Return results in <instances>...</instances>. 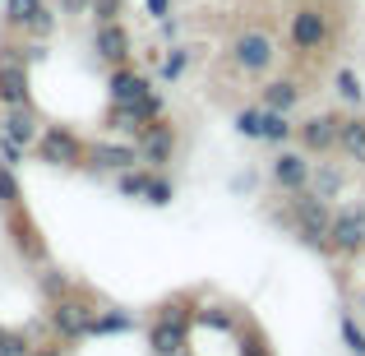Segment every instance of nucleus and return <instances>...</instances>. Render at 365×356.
<instances>
[{
  "mask_svg": "<svg viewBox=\"0 0 365 356\" xmlns=\"http://www.w3.org/2000/svg\"><path fill=\"white\" fill-rule=\"evenodd\" d=\"M338 338H342V347H347L351 356H365V329H361V320L351 310L338 315Z\"/></svg>",
  "mask_w": 365,
  "mask_h": 356,
  "instance_id": "nucleus-25",
  "label": "nucleus"
},
{
  "mask_svg": "<svg viewBox=\"0 0 365 356\" xmlns=\"http://www.w3.org/2000/svg\"><path fill=\"white\" fill-rule=\"evenodd\" d=\"M139 158H143V167H153V171L171 167V158H176V130H171L167 116H158L153 125L139 130Z\"/></svg>",
  "mask_w": 365,
  "mask_h": 356,
  "instance_id": "nucleus-9",
  "label": "nucleus"
},
{
  "mask_svg": "<svg viewBox=\"0 0 365 356\" xmlns=\"http://www.w3.org/2000/svg\"><path fill=\"white\" fill-rule=\"evenodd\" d=\"M236 130H241L245 139L264 143V107H245V111H236Z\"/></svg>",
  "mask_w": 365,
  "mask_h": 356,
  "instance_id": "nucleus-29",
  "label": "nucleus"
},
{
  "mask_svg": "<svg viewBox=\"0 0 365 356\" xmlns=\"http://www.w3.org/2000/svg\"><path fill=\"white\" fill-rule=\"evenodd\" d=\"M120 9H125V0H93V9H88V14L98 19V24H116V19H120Z\"/></svg>",
  "mask_w": 365,
  "mask_h": 356,
  "instance_id": "nucleus-33",
  "label": "nucleus"
},
{
  "mask_svg": "<svg viewBox=\"0 0 365 356\" xmlns=\"http://www.w3.org/2000/svg\"><path fill=\"white\" fill-rule=\"evenodd\" d=\"M361 310H365V292H361Z\"/></svg>",
  "mask_w": 365,
  "mask_h": 356,
  "instance_id": "nucleus-39",
  "label": "nucleus"
},
{
  "mask_svg": "<svg viewBox=\"0 0 365 356\" xmlns=\"http://www.w3.org/2000/svg\"><path fill=\"white\" fill-rule=\"evenodd\" d=\"M329 14H324V5H301L292 19H287V42L296 46V51L314 56L324 42H329Z\"/></svg>",
  "mask_w": 365,
  "mask_h": 356,
  "instance_id": "nucleus-7",
  "label": "nucleus"
},
{
  "mask_svg": "<svg viewBox=\"0 0 365 356\" xmlns=\"http://www.w3.org/2000/svg\"><path fill=\"white\" fill-rule=\"evenodd\" d=\"M0 134H5L9 143H19V148H33V143H37V134H42V125H37L33 107H5Z\"/></svg>",
  "mask_w": 365,
  "mask_h": 356,
  "instance_id": "nucleus-15",
  "label": "nucleus"
},
{
  "mask_svg": "<svg viewBox=\"0 0 365 356\" xmlns=\"http://www.w3.org/2000/svg\"><path fill=\"white\" fill-rule=\"evenodd\" d=\"M33 356H61V347H42V352L33 347Z\"/></svg>",
  "mask_w": 365,
  "mask_h": 356,
  "instance_id": "nucleus-38",
  "label": "nucleus"
},
{
  "mask_svg": "<svg viewBox=\"0 0 365 356\" xmlns=\"http://www.w3.org/2000/svg\"><path fill=\"white\" fill-rule=\"evenodd\" d=\"M277 227H287L301 245L319 250V255H329V227H333V204L329 199H319L314 190H296V195H287V208H277L273 213Z\"/></svg>",
  "mask_w": 365,
  "mask_h": 356,
  "instance_id": "nucleus-1",
  "label": "nucleus"
},
{
  "mask_svg": "<svg viewBox=\"0 0 365 356\" xmlns=\"http://www.w3.org/2000/svg\"><path fill=\"white\" fill-rule=\"evenodd\" d=\"M185 342H190V320L180 310V301H167L148 324V347L153 356H176V352H185Z\"/></svg>",
  "mask_w": 365,
  "mask_h": 356,
  "instance_id": "nucleus-5",
  "label": "nucleus"
},
{
  "mask_svg": "<svg viewBox=\"0 0 365 356\" xmlns=\"http://www.w3.org/2000/svg\"><path fill=\"white\" fill-rule=\"evenodd\" d=\"M0 5H5V24L24 33V28L33 24V14H37V9L46 5V0H0Z\"/></svg>",
  "mask_w": 365,
  "mask_h": 356,
  "instance_id": "nucleus-26",
  "label": "nucleus"
},
{
  "mask_svg": "<svg viewBox=\"0 0 365 356\" xmlns=\"http://www.w3.org/2000/svg\"><path fill=\"white\" fill-rule=\"evenodd\" d=\"M227 61L236 65L241 74H268L273 70V61H277V42H273V33H264V28H245V33H236L232 37V46H227Z\"/></svg>",
  "mask_w": 365,
  "mask_h": 356,
  "instance_id": "nucleus-3",
  "label": "nucleus"
},
{
  "mask_svg": "<svg viewBox=\"0 0 365 356\" xmlns=\"http://www.w3.org/2000/svg\"><path fill=\"white\" fill-rule=\"evenodd\" d=\"M268 176L282 195H296V190H310V176H314V162L310 153H296V148H282L273 162H268Z\"/></svg>",
  "mask_w": 365,
  "mask_h": 356,
  "instance_id": "nucleus-11",
  "label": "nucleus"
},
{
  "mask_svg": "<svg viewBox=\"0 0 365 356\" xmlns=\"http://www.w3.org/2000/svg\"><path fill=\"white\" fill-rule=\"evenodd\" d=\"M176 356H190V347H185V352H176Z\"/></svg>",
  "mask_w": 365,
  "mask_h": 356,
  "instance_id": "nucleus-40",
  "label": "nucleus"
},
{
  "mask_svg": "<svg viewBox=\"0 0 365 356\" xmlns=\"http://www.w3.org/2000/svg\"><path fill=\"white\" fill-rule=\"evenodd\" d=\"M148 176H153V167L116 171V195H125V199H143V195H148Z\"/></svg>",
  "mask_w": 365,
  "mask_h": 356,
  "instance_id": "nucleus-24",
  "label": "nucleus"
},
{
  "mask_svg": "<svg viewBox=\"0 0 365 356\" xmlns=\"http://www.w3.org/2000/svg\"><path fill=\"white\" fill-rule=\"evenodd\" d=\"M37 287H42L46 301H65V296H74V278L65 273V268H51V264L37 273Z\"/></svg>",
  "mask_w": 365,
  "mask_h": 356,
  "instance_id": "nucleus-22",
  "label": "nucleus"
},
{
  "mask_svg": "<svg viewBox=\"0 0 365 356\" xmlns=\"http://www.w3.org/2000/svg\"><path fill=\"white\" fill-rule=\"evenodd\" d=\"M107 333H134V315L130 310H98L88 338H107Z\"/></svg>",
  "mask_w": 365,
  "mask_h": 356,
  "instance_id": "nucleus-23",
  "label": "nucleus"
},
{
  "mask_svg": "<svg viewBox=\"0 0 365 356\" xmlns=\"http://www.w3.org/2000/svg\"><path fill=\"white\" fill-rule=\"evenodd\" d=\"M310 190L319 199H342V190H347V176H342L338 167H329V162H314V176H310Z\"/></svg>",
  "mask_w": 365,
  "mask_h": 356,
  "instance_id": "nucleus-19",
  "label": "nucleus"
},
{
  "mask_svg": "<svg viewBox=\"0 0 365 356\" xmlns=\"http://www.w3.org/2000/svg\"><path fill=\"white\" fill-rule=\"evenodd\" d=\"M93 320H98V310H93L88 301H79V296H65V301H51V310H46V324H51V333L61 342H79L93 333Z\"/></svg>",
  "mask_w": 365,
  "mask_h": 356,
  "instance_id": "nucleus-6",
  "label": "nucleus"
},
{
  "mask_svg": "<svg viewBox=\"0 0 365 356\" xmlns=\"http://www.w3.org/2000/svg\"><path fill=\"white\" fill-rule=\"evenodd\" d=\"M24 204V190H19V180H14V167H0V208H14Z\"/></svg>",
  "mask_w": 365,
  "mask_h": 356,
  "instance_id": "nucleus-30",
  "label": "nucleus"
},
{
  "mask_svg": "<svg viewBox=\"0 0 365 356\" xmlns=\"http://www.w3.org/2000/svg\"><path fill=\"white\" fill-rule=\"evenodd\" d=\"M365 250V199H347L333 208V227H329V255L347 259Z\"/></svg>",
  "mask_w": 365,
  "mask_h": 356,
  "instance_id": "nucleus-4",
  "label": "nucleus"
},
{
  "mask_svg": "<svg viewBox=\"0 0 365 356\" xmlns=\"http://www.w3.org/2000/svg\"><path fill=\"white\" fill-rule=\"evenodd\" d=\"M338 125H342L338 111L305 116L301 125H296V143H301V153H310V158H324V153H333V148H338Z\"/></svg>",
  "mask_w": 365,
  "mask_h": 356,
  "instance_id": "nucleus-10",
  "label": "nucleus"
},
{
  "mask_svg": "<svg viewBox=\"0 0 365 356\" xmlns=\"http://www.w3.org/2000/svg\"><path fill=\"white\" fill-rule=\"evenodd\" d=\"M56 5H61L56 14H88V9H93V0H56Z\"/></svg>",
  "mask_w": 365,
  "mask_h": 356,
  "instance_id": "nucleus-37",
  "label": "nucleus"
},
{
  "mask_svg": "<svg viewBox=\"0 0 365 356\" xmlns=\"http://www.w3.org/2000/svg\"><path fill=\"white\" fill-rule=\"evenodd\" d=\"M130 51H134V37H130V28L120 24H98V33H93V56H98L102 65H130Z\"/></svg>",
  "mask_w": 365,
  "mask_h": 356,
  "instance_id": "nucleus-13",
  "label": "nucleus"
},
{
  "mask_svg": "<svg viewBox=\"0 0 365 356\" xmlns=\"http://www.w3.org/2000/svg\"><path fill=\"white\" fill-rule=\"evenodd\" d=\"M333 93H338V102H347V107H365V83H361V74L351 70V65H338Z\"/></svg>",
  "mask_w": 365,
  "mask_h": 356,
  "instance_id": "nucleus-20",
  "label": "nucleus"
},
{
  "mask_svg": "<svg viewBox=\"0 0 365 356\" xmlns=\"http://www.w3.org/2000/svg\"><path fill=\"white\" fill-rule=\"evenodd\" d=\"M171 199H176V185H171V176H167V171H153V176H148V195H143V204L167 208Z\"/></svg>",
  "mask_w": 365,
  "mask_h": 356,
  "instance_id": "nucleus-28",
  "label": "nucleus"
},
{
  "mask_svg": "<svg viewBox=\"0 0 365 356\" xmlns=\"http://www.w3.org/2000/svg\"><path fill=\"white\" fill-rule=\"evenodd\" d=\"M9 236H14V245H19V255H24V259L42 264V255H46V240L37 236V227L28 223V213H24V208H14V213H9Z\"/></svg>",
  "mask_w": 365,
  "mask_h": 356,
  "instance_id": "nucleus-17",
  "label": "nucleus"
},
{
  "mask_svg": "<svg viewBox=\"0 0 365 356\" xmlns=\"http://www.w3.org/2000/svg\"><path fill=\"white\" fill-rule=\"evenodd\" d=\"M301 98H305V88H301L296 79H268L264 88H259V107H268V111H287V116L301 107Z\"/></svg>",
  "mask_w": 365,
  "mask_h": 356,
  "instance_id": "nucleus-16",
  "label": "nucleus"
},
{
  "mask_svg": "<svg viewBox=\"0 0 365 356\" xmlns=\"http://www.w3.org/2000/svg\"><path fill=\"white\" fill-rule=\"evenodd\" d=\"M33 153H37L42 167H56V171H74V167L88 162V143H83L74 130H65V125H46V130L37 134Z\"/></svg>",
  "mask_w": 365,
  "mask_h": 356,
  "instance_id": "nucleus-2",
  "label": "nucleus"
},
{
  "mask_svg": "<svg viewBox=\"0 0 365 356\" xmlns=\"http://www.w3.org/2000/svg\"><path fill=\"white\" fill-rule=\"evenodd\" d=\"M190 70V46H167V56H162V65H158V74L167 83H176L180 74Z\"/></svg>",
  "mask_w": 365,
  "mask_h": 356,
  "instance_id": "nucleus-27",
  "label": "nucleus"
},
{
  "mask_svg": "<svg viewBox=\"0 0 365 356\" xmlns=\"http://www.w3.org/2000/svg\"><path fill=\"white\" fill-rule=\"evenodd\" d=\"M83 167L93 171H130V167H143L139 158V143H125V139H102V143H88V162Z\"/></svg>",
  "mask_w": 365,
  "mask_h": 356,
  "instance_id": "nucleus-12",
  "label": "nucleus"
},
{
  "mask_svg": "<svg viewBox=\"0 0 365 356\" xmlns=\"http://www.w3.org/2000/svg\"><path fill=\"white\" fill-rule=\"evenodd\" d=\"M19 51H24V61H28V65H37V61H46V56H51V51H46V42H37V37H33L28 46H19Z\"/></svg>",
  "mask_w": 365,
  "mask_h": 356,
  "instance_id": "nucleus-36",
  "label": "nucleus"
},
{
  "mask_svg": "<svg viewBox=\"0 0 365 356\" xmlns=\"http://www.w3.org/2000/svg\"><path fill=\"white\" fill-rule=\"evenodd\" d=\"M24 153L28 148H19V143H9L5 134H0V167H19V162H24Z\"/></svg>",
  "mask_w": 365,
  "mask_h": 356,
  "instance_id": "nucleus-34",
  "label": "nucleus"
},
{
  "mask_svg": "<svg viewBox=\"0 0 365 356\" xmlns=\"http://www.w3.org/2000/svg\"><path fill=\"white\" fill-rule=\"evenodd\" d=\"M143 9H148V19H153V24L171 19V0H143Z\"/></svg>",
  "mask_w": 365,
  "mask_h": 356,
  "instance_id": "nucleus-35",
  "label": "nucleus"
},
{
  "mask_svg": "<svg viewBox=\"0 0 365 356\" xmlns=\"http://www.w3.org/2000/svg\"><path fill=\"white\" fill-rule=\"evenodd\" d=\"M338 153L365 171V116H361V111H356V116H342V125H338Z\"/></svg>",
  "mask_w": 365,
  "mask_h": 356,
  "instance_id": "nucleus-18",
  "label": "nucleus"
},
{
  "mask_svg": "<svg viewBox=\"0 0 365 356\" xmlns=\"http://www.w3.org/2000/svg\"><path fill=\"white\" fill-rule=\"evenodd\" d=\"M143 93H153V79L143 70H134V65H116L107 79V98L111 107H130V102H139Z\"/></svg>",
  "mask_w": 365,
  "mask_h": 356,
  "instance_id": "nucleus-14",
  "label": "nucleus"
},
{
  "mask_svg": "<svg viewBox=\"0 0 365 356\" xmlns=\"http://www.w3.org/2000/svg\"><path fill=\"white\" fill-rule=\"evenodd\" d=\"M361 195H365V180H361Z\"/></svg>",
  "mask_w": 365,
  "mask_h": 356,
  "instance_id": "nucleus-41",
  "label": "nucleus"
},
{
  "mask_svg": "<svg viewBox=\"0 0 365 356\" xmlns=\"http://www.w3.org/2000/svg\"><path fill=\"white\" fill-rule=\"evenodd\" d=\"M0 107H33L28 61L19 46H0Z\"/></svg>",
  "mask_w": 365,
  "mask_h": 356,
  "instance_id": "nucleus-8",
  "label": "nucleus"
},
{
  "mask_svg": "<svg viewBox=\"0 0 365 356\" xmlns=\"http://www.w3.org/2000/svg\"><path fill=\"white\" fill-rule=\"evenodd\" d=\"M56 24H61V14H56V9H46V5H42V9H37V14H33V24L24 28V33H28V37H37V42H46V37L56 33Z\"/></svg>",
  "mask_w": 365,
  "mask_h": 356,
  "instance_id": "nucleus-31",
  "label": "nucleus"
},
{
  "mask_svg": "<svg viewBox=\"0 0 365 356\" xmlns=\"http://www.w3.org/2000/svg\"><path fill=\"white\" fill-rule=\"evenodd\" d=\"M296 139V125L287 111H268L264 107V143H273V148H287V143Z\"/></svg>",
  "mask_w": 365,
  "mask_h": 356,
  "instance_id": "nucleus-21",
  "label": "nucleus"
},
{
  "mask_svg": "<svg viewBox=\"0 0 365 356\" xmlns=\"http://www.w3.org/2000/svg\"><path fill=\"white\" fill-rule=\"evenodd\" d=\"M0 356H33V347H28V338H19V333L0 329Z\"/></svg>",
  "mask_w": 365,
  "mask_h": 356,
  "instance_id": "nucleus-32",
  "label": "nucleus"
}]
</instances>
